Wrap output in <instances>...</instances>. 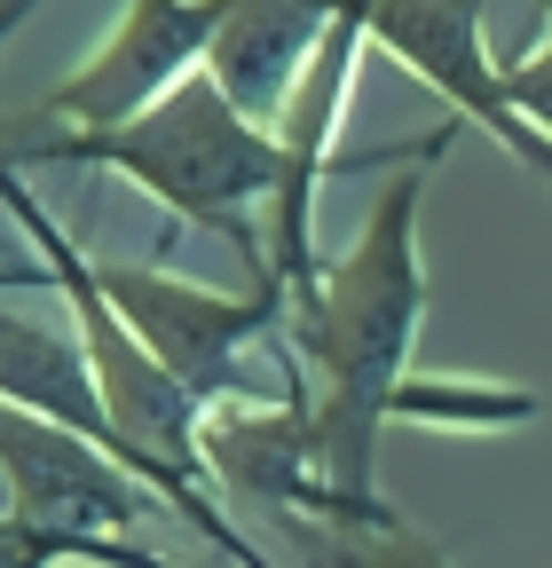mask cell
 <instances>
[{
    "mask_svg": "<svg viewBox=\"0 0 552 568\" xmlns=\"http://www.w3.org/2000/svg\"><path fill=\"white\" fill-rule=\"evenodd\" d=\"M339 9H348V0H222V32H214L205 71L222 80V95L245 119H260L276 134V119H285L300 71L324 48Z\"/></svg>",
    "mask_w": 552,
    "mask_h": 568,
    "instance_id": "8992f818",
    "label": "cell"
},
{
    "mask_svg": "<svg viewBox=\"0 0 552 568\" xmlns=\"http://www.w3.org/2000/svg\"><path fill=\"white\" fill-rule=\"evenodd\" d=\"M0 474H9V521L40 537L119 552V545H151V529L174 521L166 497L151 481H134L103 443L17 403H0Z\"/></svg>",
    "mask_w": 552,
    "mask_h": 568,
    "instance_id": "277c9868",
    "label": "cell"
},
{
    "mask_svg": "<svg viewBox=\"0 0 552 568\" xmlns=\"http://www.w3.org/2000/svg\"><path fill=\"white\" fill-rule=\"evenodd\" d=\"M371 48L395 55L410 80H427L458 126L505 142V159L552 182V142L513 111L505 63L490 55V0H371Z\"/></svg>",
    "mask_w": 552,
    "mask_h": 568,
    "instance_id": "5b68a950",
    "label": "cell"
},
{
    "mask_svg": "<svg viewBox=\"0 0 552 568\" xmlns=\"http://www.w3.org/2000/svg\"><path fill=\"white\" fill-rule=\"evenodd\" d=\"M32 166H111L143 190L151 205L174 213V230H222L253 276H268V237L253 213H268V197L285 190V151L260 119H245L214 71L151 103L143 119H126L111 134H80V142H48Z\"/></svg>",
    "mask_w": 552,
    "mask_h": 568,
    "instance_id": "7a4b0ae2",
    "label": "cell"
},
{
    "mask_svg": "<svg viewBox=\"0 0 552 568\" xmlns=\"http://www.w3.org/2000/svg\"><path fill=\"white\" fill-rule=\"evenodd\" d=\"M308 568H458L442 552V537L427 529H410L402 514L387 521H276Z\"/></svg>",
    "mask_w": 552,
    "mask_h": 568,
    "instance_id": "52a82bcc",
    "label": "cell"
},
{
    "mask_svg": "<svg viewBox=\"0 0 552 568\" xmlns=\"http://www.w3.org/2000/svg\"><path fill=\"white\" fill-rule=\"evenodd\" d=\"M32 9H40V0H0V40H9V32H17Z\"/></svg>",
    "mask_w": 552,
    "mask_h": 568,
    "instance_id": "8fae6325",
    "label": "cell"
},
{
    "mask_svg": "<svg viewBox=\"0 0 552 568\" xmlns=\"http://www.w3.org/2000/svg\"><path fill=\"white\" fill-rule=\"evenodd\" d=\"M395 418H419V426H529L536 418V395L521 387H466V379H419L410 372L402 395H395Z\"/></svg>",
    "mask_w": 552,
    "mask_h": 568,
    "instance_id": "ba28073f",
    "label": "cell"
},
{
    "mask_svg": "<svg viewBox=\"0 0 552 568\" xmlns=\"http://www.w3.org/2000/svg\"><path fill=\"white\" fill-rule=\"evenodd\" d=\"M505 95H513V111L552 142V32H544V48H529V55L505 63Z\"/></svg>",
    "mask_w": 552,
    "mask_h": 568,
    "instance_id": "30bf717a",
    "label": "cell"
},
{
    "mask_svg": "<svg viewBox=\"0 0 552 568\" xmlns=\"http://www.w3.org/2000/svg\"><path fill=\"white\" fill-rule=\"evenodd\" d=\"M529 9H536V17H544V24H552V0H529Z\"/></svg>",
    "mask_w": 552,
    "mask_h": 568,
    "instance_id": "7c38bea8",
    "label": "cell"
},
{
    "mask_svg": "<svg viewBox=\"0 0 552 568\" xmlns=\"http://www.w3.org/2000/svg\"><path fill=\"white\" fill-rule=\"evenodd\" d=\"M442 159L395 166L364 237L324 261L308 293L285 301V347L308 379L316 418V466L348 521H387L395 506L379 497V435L395 418V395L410 379V347L427 324V261H419V205Z\"/></svg>",
    "mask_w": 552,
    "mask_h": 568,
    "instance_id": "6da1fadb",
    "label": "cell"
},
{
    "mask_svg": "<svg viewBox=\"0 0 552 568\" xmlns=\"http://www.w3.org/2000/svg\"><path fill=\"white\" fill-rule=\"evenodd\" d=\"M182 568V560H166L159 545H119V552H103V545H72V537H40V529H24V521H9L0 514V568Z\"/></svg>",
    "mask_w": 552,
    "mask_h": 568,
    "instance_id": "9c48e42d",
    "label": "cell"
},
{
    "mask_svg": "<svg viewBox=\"0 0 552 568\" xmlns=\"http://www.w3.org/2000/svg\"><path fill=\"white\" fill-rule=\"evenodd\" d=\"M95 284L119 308V324L151 347V364L182 379L205 410H260L293 395L253 379V347H285V284L276 276H253V293H214V284H190L151 261H95Z\"/></svg>",
    "mask_w": 552,
    "mask_h": 568,
    "instance_id": "3957f363",
    "label": "cell"
}]
</instances>
